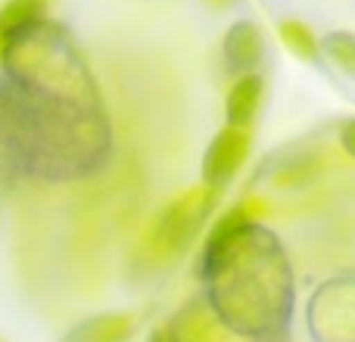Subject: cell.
Returning a JSON list of instances; mask_svg holds the SVG:
<instances>
[{"mask_svg": "<svg viewBox=\"0 0 355 342\" xmlns=\"http://www.w3.org/2000/svg\"><path fill=\"white\" fill-rule=\"evenodd\" d=\"M0 143L22 168L53 181L87 171L106 147L97 100H78L47 87L0 91Z\"/></svg>", "mask_w": 355, "mask_h": 342, "instance_id": "cell-1", "label": "cell"}, {"mask_svg": "<svg viewBox=\"0 0 355 342\" xmlns=\"http://www.w3.org/2000/svg\"><path fill=\"white\" fill-rule=\"evenodd\" d=\"M218 318L243 336H277L293 312V274L281 243L252 224L227 255L202 268Z\"/></svg>", "mask_w": 355, "mask_h": 342, "instance_id": "cell-2", "label": "cell"}, {"mask_svg": "<svg viewBox=\"0 0 355 342\" xmlns=\"http://www.w3.org/2000/svg\"><path fill=\"white\" fill-rule=\"evenodd\" d=\"M212 202H215V187H209V183L200 190H187L184 196L172 199L156 218L153 233H150V249L159 252V255L181 252L196 233V227L206 221Z\"/></svg>", "mask_w": 355, "mask_h": 342, "instance_id": "cell-3", "label": "cell"}, {"mask_svg": "<svg viewBox=\"0 0 355 342\" xmlns=\"http://www.w3.org/2000/svg\"><path fill=\"white\" fill-rule=\"evenodd\" d=\"M309 321L315 342H355V274L327 280L315 293Z\"/></svg>", "mask_w": 355, "mask_h": 342, "instance_id": "cell-4", "label": "cell"}, {"mask_svg": "<svg viewBox=\"0 0 355 342\" xmlns=\"http://www.w3.org/2000/svg\"><path fill=\"white\" fill-rule=\"evenodd\" d=\"M250 128H240V125H227L225 131H218V137H212L206 156H202V181L209 187L221 190L237 168L246 162V153H250Z\"/></svg>", "mask_w": 355, "mask_h": 342, "instance_id": "cell-5", "label": "cell"}, {"mask_svg": "<svg viewBox=\"0 0 355 342\" xmlns=\"http://www.w3.org/2000/svg\"><path fill=\"white\" fill-rule=\"evenodd\" d=\"M265 56V37L256 22H237L225 37V66L234 75H250Z\"/></svg>", "mask_w": 355, "mask_h": 342, "instance_id": "cell-6", "label": "cell"}, {"mask_svg": "<svg viewBox=\"0 0 355 342\" xmlns=\"http://www.w3.org/2000/svg\"><path fill=\"white\" fill-rule=\"evenodd\" d=\"M44 3L47 0H6L0 6V60L44 22Z\"/></svg>", "mask_w": 355, "mask_h": 342, "instance_id": "cell-7", "label": "cell"}, {"mask_svg": "<svg viewBox=\"0 0 355 342\" xmlns=\"http://www.w3.org/2000/svg\"><path fill=\"white\" fill-rule=\"evenodd\" d=\"M256 224L250 215V208L246 206H234L227 208L225 215H221L218 221H215L212 233H209L206 240V255H202V268H209V264H215L221 255H227V252L234 249V243H237L240 237H243L250 227Z\"/></svg>", "mask_w": 355, "mask_h": 342, "instance_id": "cell-8", "label": "cell"}, {"mask_svg": "<svg viewBox=\"0 0 355 342\" xmlns=\"http://www.w3.org/2000/svg\"><path fill=\"white\" fill-rule=\"evenodd\" d=\"M262 93H265L262 75H256V72L237 75V81L231 84V91H227V100H225L227 125L250 128L252 118H256V112H259V106H262Z\"/></svg>", "mask_w": 355, "mask_h": 342, "instance_id": "cell-9", "label": "cell"}, {"mask_svg": "<svg viewBox=\"0 0 355 342\" xmlns=\"http://www.w3.org/2000/svg\"><path fill=\"white\" fill-rule=\"evenodd\" d=\"M131 336V318L128 314H103L97 321H87L78 327L69 342H125Z\"/></svg>", "mask_w": 355, "mask_h": 342, "instance_id": "cell-10", "label": "cell"}, {"mask_svg": "<svg viewBox=\"0 0 355 342\" xmlns=\"http://www.w3.org/2000/svg\"><path fill=\"white\" fill-rule=\"evenodd\" d=\"M281 41L284 47L290 50L293 56H300V60L306 62H315L321 53V41L312 35V28H309L306 22H296V19H287V22H281Z\"/></svg>", "mask_w": 355, "mask_h": 342, "instance_id": "cell-11", "label": "cell"}, {"mask_svg": "<svg viewBox=\"0 0 355 342\" xmlns=\"http://www.w3.org/2000/svg\"><path fill=\"white\" fill-rule=\"evenodd\" d=\"M321 53L343 75L355 78V35L352 31H331L321 37Z\"/></svg>", "mask_w": 355, "mask_h": 342, "instance_id": "cell-12", "label": "cell"}, {"mask_svg": "<svg viewBox=\"0 0 355 342\" xmlns=\"http://www.w3.org/2000/svg\"><path fill=\"white\" fill-rule=\"evenodd\" d=\"M340 143H343V150L355 159V118L343 125V131H340Z\"/></svg>", "mask_w": 355, "mask_h": 342, "instance_id": "cell-13", "label": "cell"}, {"mask_svg": "<svg viewBox=\"0 0 355 342\" xmlns=\"http://www.w3.org/2000/svg\"><path fill=\"white\" fill-rule=\"evenodd\" d=\"M150 342H181V336H178L175 330H156L153 336H150Z\"/></svg>", "mask_w": 355, "mask_h": 342, "instance_id": "cell-14", "label": "cell"}, {"mask_svg": "<svg viewBox=\"0 0 355 342\" xmlns=\"http://www.w3.org/2000/svg\"><path fill=\"white\" fill-rule=\"evenodd\" d=\"M209 3H221V6H231L234 0H209Z\"/></svg>", "mask_w": 355, "mask_h": 342, "instance_id": "cell-15", "label": "cell"}]
</instances>
